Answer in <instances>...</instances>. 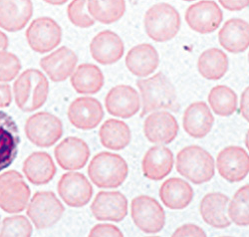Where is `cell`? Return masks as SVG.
Returning a JSON list of instances; mask_svg holds the SVG:
<instances>
[{
  "mask_svg": "<svg viewBox=\"0 0 249 237\" xmlns=\"http://www.w3.org/2000/svg\"><path fill=\"white\" fill-rule=\"evenodd\" d=\"M8 38L2 31H0V50H5L8 47Z\"/></svg>",
  "mask_w": 249,
  "mask_h": 237,
  "instance_id": "obj_44",
  "label": "cell"
},
{
  "mask_svg": "<svg viewBox=\"0 0 249 237\" xmlns=\"http://www.w3.org/2000/svg\"><path fill=\"white\" fill-rule=\"evenodd\" d=\"M70 22L80 28H89L95 24V20L88 10V0H72L67 8Z\"/></svg>",
  "mask_w": 249,
  "mask_h": 237,
  "instance_id": "obj_36",
  "label": "cell"
},
{
  "mask_svg": "<svg viewBox=\"0 0 249 237\" xmlns=\"http://www.w3.org/2000/svg\"><path fill=\"white\" fill-rule=\"evenodd\" d=\"M137 86L142 98L141 117L161 110L178 111L176 88L163 73L159 72L150 78L139 79Z\"/></svg>",
  "mask_w": 249,
  "mask_h": 237,
  "instance_id": "obj_1",
  "label": "cell"
},
{
  "mask_svg": "<svg viewBox=\"0 0 249 237\" xmlns=\"http://www.w3.org/2000/svg\"><path fill=\"white\" fill-rule=\"evenodd\" d=\"M228 209V218L238 226L249 225V184L241 186L231 201Z\"/></svg>",
  "mask_w": 249,
  "mask_h": 237,
  "instance_id": "obj_35",
  "label": "cell"
},
{
  "mask_svg": "<svg viewBox=\"0 0 249 237\" xmlns=\"http://www.w3.org/2000/svg\"><path fill=\"white\" fill-rule=\"evenodd\" d=\"M91 210L100 221L120 222L128 214V201L120 191H100L92 202Z\"/></svg>",
  "mask_w": 249,
  "mask_h": 237,
  "instance_id": "obj_13",
  "label": "cell"
},
{
  "mask_svg": "<svg viewBox=\"0 0 249 237\" xmlns=\"http://www.w3.org/2000/svg\"><path fill=\"white\" fill-rule=\"evenodd\" d=\"M64 210V206L52 191L36 192L27 205V215L38 229L49 228L56 224Z\"/></svg>",
  "mask_w": 249,
  "mask_h": 237,
  "instance_id": "obj_8",
  "label": "cell"
},
{
  "mask_svg": "<svg viewBox=\"0 0 249 237\" xmlns=\"http://www.w3.org/2000/svg\"><path fill=\"white\" fill-rule=\"evenodd\" d=\"M230 203V198L221 192H210L205 195L199 204V212L205 223L223 229L231 225L226 209Z\"/></svg>",
  "mask_w": 249,
  "mask_h": 237,
  "instance_id": "obj_25",
  "label": "cell"
},
{
  "mask_svg": "<svg viewBox=\"0 0 249 237\" xmlns=\"http://www.w3.org/2000/svg\"><path fill=\"white\" fill-rule=\"evenodd\" d=\"M12 101V94L10 86L0 84V108L8 107Z\"/></svg>",
  "mask_w": 249,
  "mask_h": 237,
  "instance_id": "obj_42",
  "label": "cell"
},
{
  "mask_svg": "<svg viewBox=\"0 0 249 237\" xmlns=\"http://www.w3.org/2000/svg\"><path fill=\"white\" fill-rule=\"evenodd\" d=\"M219 44L227 52L239 54L249 48V23L240 18L227 20L218 32Z\"/></svg>",
  "mask_w": 249,
  "mask_h": 237,
  "instance_id": "obj_26",
  "label": "cell"
},
{
  "mask_svg": "<svg viewBox=\"0 0 249 237\" xmlns=\"http://www.w3.org/2000/svg\"><path fill=\"white\" fill-rule=\"evenodd\" d=\"M185 22L199 34H210L217 30L222 22L221 8L213 0H201L189 6L185 11Z\"/></svg>",
  "mask_w": 249,
  "mask_h": 237,
  "instance_id": "obj_11",
  "label": "cell"
},
{
  "mask_svg": "<svg viewBox=\"0 0 249 237\" xmlns=\"http://www.w3.org/2000/svg\"><path fill=\"white\" fill-rule=\"evenodd\" d=\"M218 2L228 11H240L249 6V0H218Z\"/></svg>",
  "mask_w": 249,
  "mask_h": 237,
  "instance_id": "obj_41",
  "label": "cell"
},
{
  "mask_svg": "<svg viewBox=\"0 0 249 237\" xmlns=\"http://www.w3.org/2000/svg\"><path fill=\"white\" fill-rule=\"evenodd\" d=\"M132 219L144 233H158L165 223V213L160 202L149 196H139L132 201Z\"/></svg>",
  "mask_w": 249,
  "mask_h": 237,
  "instance_id": "obj_9",
  "label": "cell"
},
{
  "mask_svg": "<svg viewBox=\"0 0 249 237\" xmlns=\"http://www.w3.org/2000/svg\"><path fill=\"white\" fill-rule=\"evenodd\" d=\"M43 1L52 5H62L69 1V0H43Z\"/></svg>",
  "mask_w": 249,
  "mask_h": 237,
  "instance_id": "obj_45",
  "label": "cell"
},
{
  "mask_svg": "<svg viewBox=\"0 0 249 237\" xmlns=\"http://www.w3.org/2000/svg\"><path fill=\"white\" fill-rule=\"evenodd\" d=\"M239 110L242 117L249 123V86L241 94Z\"/></svg>",
  "mask_w": 249,
  "mask_h": 237,
  "instance_id": "obj_43",
  "label": "cell"
},
{
  "mask_svg": "<svg viewBox=\"0 0 249 237\" xmlns=\"http://www.w3.org/2000/svg\"><path fill=\"white\" fill-rule=\"evenodd\" d=\"M21 70V63L18 57L8 51L0 50V82L14 80Z\"/></svg>",
  "mask_w": 249,
  "mask_h": 237,
  "instance_id": "obj_38",
  "label": "cell"
},
{
  "mask_svg": "<svg viewBox=\"0 0 249 237\" xmlns=\"http://www.w3.org/2000/svg\"><path fill=\"white\" fill-rule=\"evenodd\" d=\"M70 123L80 130H93L103 120L102 104L92 97H81L71 103L68 109Z\"/></svg>",
  "mask_w": 249,
  "mask_h": 237,
  "instance_id": "obj_17",
  "label": "cell"
},
{
  "mask_svg": "<svg viewBox=\"0 0 249 237\" xmlns=\"http://www.w3.org/2000/svg\"><path fill=\"white\" fill-rule=\"evenodd\" d=\"M88 10L94 20L103 24H113L126 12L124 0H88Z\"/></svg>",
  "mask_w": 249,
  "mask_h": 237,
  "instance_id": "obj_33",
  "label": "cell"
},
{
  "mask_svg": "<svg viewBox=\"0 0 249 237\" xmlns=\"http://www.w3.org/2000/svg\"><path fill=\"white\" fill-rule=\"evenodd\" d=\"M197 69L199 74L206 80H220L228 70L227 55L218 48L207 49L198 57Z\"/></svg>",
  "mask_w": 249,
  "mask_h": 237,
  "instance_id": "obj_31",
  "label": "cell"
},
{
  "mask_svg": "<svg viewBox=\"0 0 249 237\" xmlns=\"http://www.w3.org/2000/svg\"><path fill=\"white\" fill-rule=\"evenodd\" d=\"M30 199V189L18 171L9 170L0 176V208L8 213L24 210Z\"/></svg>",
  "mask_w": 249,
  "mask_h": 237,
  "instance_id": "obj_6",
  "label": "cell"
},
{
  "mask_svg": "<svg viewBox=\"0 0 249 237\" xmlns=\"http://www.w3.org/2000/svg\"><path fill=\"white\" fill-rule=\"evenodd\" d=\"M192 185L181 179L171 178L163 182L160 187V199L165 207L181 210L188 207L194 200Z\"/></svg>",
  "mask_w": 249,
  "mask_h": 237,
  "instance_id": "obj_28",
  "label": "cell"
},
{
  "mask_svg": "<svg viewBox=\"0 0 249 237\" xmlns=\"http://www.w3.org/2000/svg\"><path fill=\"white\" fill-rule=\"evenodd\" d=\"M90 157L88 145L78 138H67L55 148V158L59 165L67 170H76L85 166Z\"/></svg>",
  "mask_w": 249,
  "mask_h": 237,
  "instance_id": "obj_23",
  "label": "cell"
},
{
  "mask_svg": "<svg viewBox=\"0 0 249 237\" xmlns=\"http://www.w3.org/2000/svg\"><path fill=\"white\" fill-rule=\"evenodd\" d=\"M32 15L31 0H0V27L8 32L22 30Z\"/></svg>",
  "mask_w": 249,
  "mask_h": 237,
  "instance_id": "obj_19",
  "label": "cell"
},
{
  "mask_svg": "<svg viewBox=\"0 0 249 237\" xmlns=\"http://www.w3.org/2000/svg\"><path fill=\"white\" fill-rule=\"evenodd\" d=\"M101 144L112 150H121L127 147L131 142L129 126L120 120H107L100 128Z\"/></svg>",
  "mask_w": 249,
  "mask_h": 237,
  "instance_id": "obj_32",
  "label": "cell"
},
{
  "mask_svg": "<svg viewBox=\"0 0 249 237\" xmlns=\"http://www.w3.org/2000/svg\"><path fill=\"white\" fill-rule=\"evenodd\" d=\"M90 236L94 237H102V236H116V237H122L123 233L122 231L113 224H97L95 225L91 231Z\"/></svg>",
  "mask_w": 249,
  "mask_h": 237,
  "instance_id": "obj_39",
  "label": "cell"
},
{
  "mask_svg": "<svg viewBox=\"0 0 249 237\" xmlns=\"http://www.w3.org/2000/svg\"><path fill=\"white\" fill-rule=\"evenodd\" d=\"M248 62H249V54H248Z\"/></svg>",
  "mask_w": 249,
  "mask_h": 237,
  "instance_id": "obj_48",
  "label": "cell"
},
{
  "mask_svg": "<svg viewBox=\"0 0 249 237\" xmlns=\"http://www.w3.org/2000/svg\"><path fill=\"white\" fill-rule=\"evenodd\" d=\"M32 234V226L29 220L23 215H15L7 218L2 222L0 230L1 236H21L28 237Z\"/></svg>",
  "mask_w": 249,
  "mask_h": 237,
  "instance_id": "obj_37",
  "label": "cell"
},
{
  "mask_svg": "<svg viewBox=\"0 0 249 237\" xmlns=\"http://www.w3.org/2000/svg\"><path fill=\"white\" fill-rule=\"evenodd\" d=\"M58 192L69 206L82 207L92 199L93 187L84 175L67 172L58 182Z\"/></svg>",
  "mask_w": 249,
  "mask_h": 237,
  "instance_id": "obj_15",
  "label": "cell"
},
{
  "mask_svg": "<svg viewBox=\"0 0 249 237\" xmlns=\"http://www.w3.org/2000/svg\"><path fill=\"white\" fill-rule=\"evenodd\" d=\"M105 106L110 115L129 119L140 111L141 100L138 92L132 86L118 85L107 94Z\"/></svg>",
  "mask_w": 249,
  "mask_h": 237,
  "instance_id": "obj_16",
  "label": "cell"
},
{
  "mask_svg": "<svg viewBox=\"0 0 249 237\" xmlns=\"http://www.w3.org/2000/svg\"><path fill=\"white\" fill-rule=\"evenodd\" d=\"M214 117L209 105L204 102H195L186 108L182 116L184 132L195 139H202L212 131Z\"/></svg>",
  "mask_w": 249,
  "mask_h": 237,
  "instance_id": "obj_20",
  "label": "cell"
},
{
  "mask_svg": "<svg viewBox=\"0 0 249 237\" xmlns=\"http://www.w3.org/2000/svg\"><path fill=\"white\" fill-rule=\"evenodd\" d=\"M207 99L213 112L217 116L230 117L236 112L237 95L228 86H215L211 90Z\"/></svg>",
  "mask_w": 249,
  "mask_h": 237,
  "instance_id": "obj_34",
  "label": "cell"
},
{
  "mask_svg": "<svg viewBox=\"0 0 249 237\" xmlns=\"http://www.w3.org/2000/svg\"><path fill=\"white\" fill-rule=\"evenodd\" d=\"M93 59L102 65H112L124 56V46L121 37L111 31L105 30L98 33L90 44Z\"/></svg>",
  "mask_w": 249,
  "mask_h": 237,
  "instance_id": "obj_18",
  "label": "cell"
},
{
  "mask_svg": "<svg viewBox=\"0 0 249 237\" xmlns=\"http://www.w3.org/2000/svg\"><path fill=\"white\" fill-rule=\"evenodd\" d=\"M129 174L127 162L121 156L108 152L96 155L88 167V175L98 187L116 188L126 181Z\"/></svg>",
  "mask_w": 249,
  "mask_h": 237,
  "instance_id": "obj_4",
  "label": "cell"
},
{
  "mask_svg": "<svg viewBox=\"0 0 249 237\" xmlns=\"http://www.w3.org/2000/svg\"><path fill=\"white\" fill-rule=\"evenodd\" d=\"M174 167V155L172 150L158 145L152 146L144 154L142 162V174L151 181H161L168 177Z\"/></svg>",
  "mask_w": 249,
  "mask_h": 237,
  "instance_id": "obj_22",
  "label": "cell"
},
{
  "mask_svg": "<svg viewBox=\"0 0 249 237\" xmlns=\"http://www.w3.org/2000/svg\"><path fill=\"white\" fill-rule=\"evenodd\" d=\"M23 172L31 183L42 185L53 180L56 174V166L48 154L38 152L30 155L25 160Z\"/></svg>",
  "mask_w": 249,
  "mask_h": 237,
  "instance_id": "obj_29",
  "label": "cell"
},
{
  "mask_svg": "<svg viewBox=\"0 0 249 237\" xmlns=\"http://www.w3.org/2000/svg\"><path fill=\"white\" fill-rule=\"evenodd\" d=\"M19 144L17 124L7 113L0 111V171L13 164L18 155Z\"/></svg>",
  "mask_w": 249,
  "mask_h": 237,
  "instance_id": "obj_24",
  "label": "cell"
},
{
  "mask_svg": "<svg viewBox=\"0 0 249 237\" xmlns=\"http://www.w3.org/2000/svg\"><path fill=\"white\" fill-rule=\"evenodd\" d=\"M160 64L157 49L148 43H142L133 47L126 56V66L135 76L140 78L153 74Z\"/></svg>",
  "mask_w": 249,
  "mask_h": 237,
  "instance_id": "obj_27",
  "label": "cell"
},
{
  "mask_svg": "<svg viewBox=\"0 0 249 237\" xmlns=\"http://www.w3.org/2000/svg\"><path fill=\"white\" fill-rule=\"evenodd\" d=\"M78 57L68 47H61L40 60V66L53 82H63L76 69Z\"/></svg>",
  "mask_w": 249,
  "mask_h": 237,
  "instance_id": "obj_21",
  "label": "cell"
},
{
  "mask_svg": "<svg viewBox=\"0 0 249 237\" xmlns=\"http://www.w3.org/2000/svg\"><path fill=\"white\" fill-rule=\"evenodd\" d=\"M245 146H246L247 149L249 150V130L247 131L246 136H245Z\"/></svg>",
  "mask_w": 249,
  "mask_h": 237,
  "instance_id": "obj_46",
  "label": "cell"
},
{
  "mask_svg": "<svg viewBox=\"0 0 249 237\" xmlns=\"http://www.w3.org/2000/svg\"><path fill=\"white\" fill-rule=\"evenodd\" d=\"M178 174L195 184L209 182L215 174L213 156L199 146H189L180 149L176 162Z\"/></svg>",
  "mask_w": 249,
  "mask_h": 237,
  "instance_id": "obj_3",
  "label": "cell"
},
{
  "mask_svg": "<svg viewBox=\"0 0 249 237\" xmlns=\"http://www.w3.org/2000/svg\"><path fill=\"white\" fill-rule=\"evenodd\" d=\"M26 39L33 51L44 54L60 44L62 29L54 19L39 17L32 21L26 30Z\"/></svg>",
  "mask_w": 249,
  "mask_h": 237,
  "instance_id": "obj_10",
  "label": "cell"
},
{
  "mask_svg": "<svg viewBox=\"0 0 249 237\" xmlns=\"http://www.w3.org/2000/svg\"><path fill=\"white\" fill-rule=\"evenodd\" d=\"M25 134L35 146L48 147L63 135V125L58 117L47 112H39L26 121Z\"/></svg>",
  "mask_w": 249,
  "mask_h": 237,
  "instance_id": "obj_7",
  "label": "cell"
},
{
  "mask_svg": "<svg viewBox=\"0 0 249 237\" xmlns=\"http://www.w3.org/2000/svg\"><path fill=\"white\" fill-rule=\"evenodd\" d=\"M70 81L74 90L83 95L98 93L105 83L101 69L89 63L79 65L71 75Z\"/></svg>",
  "mask_w": 249,
  "mask_h": 237,
  "instance_id": "obj_30",
  "label": "cell"
},
{
  "mask_svg": "<svg viewBox=\"0 0 249 237\" xmlns=\"http://www.w3.org/2000/svg\"><path fill=\"white\" fill-rule=\"evenodd\" d=\"M144 30L156 42L173 40L180 29V16L178 10L169 3H157L144 14Z\"/></svg>",
  "mask_w": 249,
  "mask_h": 237,
  "instance_id": "obj_5",
  "label": "cell"
},
{
  "mask_svg": "<svg viewBox=\"0 0 249 237\" xmlns=\"http://www.w3.org/2000/svg\"><path fill=\"white\" fill-rule=\"evenodd\" d=\"M178 121L167 111L153 112L143 122V134L153 144H171L178 137Z\"/></svg>",
  "mask_w": 249,
  "mask_h": 237,
  "instance_id": "obj_14",
  "label": "cell"
},
{
  "mask_svg": "<svg viewBox=\"0 0 249 237\" xmlns=\"http://www.w3.org/2000/svg\"><path fill=\"white\" fill-rule=\"evenodd\" d=\"M215 164L223 180L231 183L239 182L249 174V155L241 146H226L217 155Z\"/></svg>",
  "mask_w": 249,
  "mask_h": 237,
  "instance_id": "obj_12",
  "label": "cell"
},
{
  "mask_svg": "<svg viewBox=\"0 0 249 237\" xmlns=\"http://www.w3.org/2000/svg\"><path fill=\"white\" fill-rule=\"evenodd\" d=\"M182 1H188V2H192V1H195V0H182Z\"/></svg>",
  "mask_w": 249,
  "mask_h": 237,
  "instance_id": "obj_47",
  "label": "cell"
},
{
  "mask_svg": "<svg viewBox=\"0 0 249 237\" xmlns=\"http://www.w3.org/2000/svg\"><path fill=\"white\" fill-rule=\"evenodd\" d=\"M173 236H178V237H184V236H206V233L204 232V230L193 223H188L181 225L180 227H178L173 234Z\"/></svg>",
  "mask_w": 249,
  "mask_h": 237,
  "instance_id": "obj_40",
  "label": "cell"
},
{
  "mask_svg": "<svg viewBox=\"0 0 249 237\" xmlns=\"http://www.w3.org/2000/svg\"><path fill=\"white\" fill-rule=\"evenodd\" d=\"M15 103L20 110L29 113L42 107L49 94V83L45 75L37 69H27L13 85Z\"/></svg>",
  "mask_w": 249,
  "mask_h": 237,
  "instance_id": "obj_2",
  "label": "cell"
}]
</instances>
